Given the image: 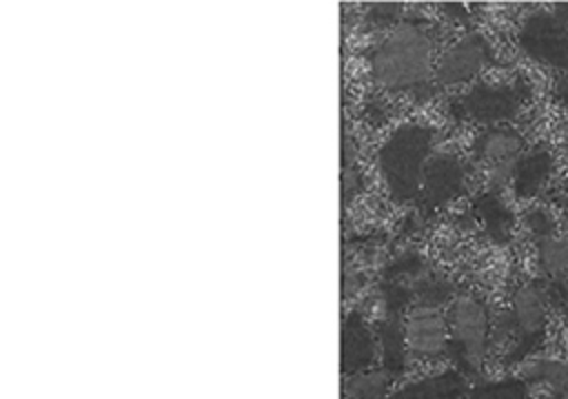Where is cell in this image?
Masks as SVG:
<instances>
[{
    "mask_svg": "<svg viewBox=\"0 0 568 399\" xmlns=\"http://www.w3.org/2000/svg\"><path fill=\"white\" fill-rule=\"evenodd\" d=\"M435 38L419 22H399L373 47L371 75L393 93H419L435 80Z\"/></svg>",
    "mask_w": 568,
    "mask_h": 399,
    "instance_id": "cell-1",
    "label": "cell"
},
{
    "mask_svg": "<svg viewBox=\"0 0 568 399\" xmlns=\"http://www.w3.org/2000/svg\"><path fill=\"white\" fill-rule=\"evenodd\" d=\"M435 129L422 122H406L393 129L377 149V168L388 195L399 202L419 197L424 168L435 153Z\"/></svg>",
    "mask_w": 568,
    "mask_h": 399,
    "instance_id": "cell-2",
    "label": "cell"
},
{
    "mask_svg": "<svg viewBox=\"0 0 568 399\" xmlns=\"http://www.w3.org/2000/svg\"><path fill=\"white\" fill-rule=\"evenodd\" d=\"M446 319L450 330L448 352L464 375L477 372L488 355L493 332V321L484 301L473 295H459L450 301Z\"/></svg>",
    "mask_w": 568,
    "mask_h": 399,
    "instance_id": "cell-3",
    "label": "cell"
},
{
    "mask_svg": "<svg viewBox=\"0 0 568 399\" xmlns=\"http://www.w3.org/2000/svg\"><path fill=\"white\" fill-rule=\"evenodd\" d=\"M548 288L537 282H526L513 293L508 313L515 326V341L506 355L510 364L526 361L539 348L548 324Z\"/></svg>",
    "mask_w": 568,
    "mask_h": 399,
    "instance_id": "cell-4",
    "label": "cell"
},
{
    "mask_svg": "<svg viewBox=\"0 0 568 399\" xmlns=\"http://www.w3.org/2000/svg\"><path fill=\"white\" fill-rule=\"evenodd\" d=\"M521 49L541 64L568 66V4L532 13L519 31Z\"/></svg>",
    "mask_w": 568,
    "mask_h": 399,
    "instance_id": "cell-5",
    "label": "cell"
},
{
    "mask_svg": "<svg viewBox=\"0 0 568 399\" xmlns=\"http://www.w3.org/2000/svg\"><path fill=\"white\" fill-rule=\"evenodd\" d=\"M493 60L488 40L473 31L448 44L435 62V82L439 86H459L477 78Z\"/></svg>",
    "mask_w": 568,
    "mask_h": 399,
    "instance_id": "cell-6",
    "label": "cell"
},
{
    "mask_svg": "<svg viewBox=\"0 0 568 399\" xmlns=\"http://www.w3.org/2000/svg\"><path fill=\"white\" fill-rule=\"evenodd\" d=\"M524 93L515 84H477L455 102V113L464 120H473L488 126L515 117L521 109Z\"/></svg>",
    "mask_w": 568,
    "mask_h": 399,
    "instance_id": "cell-7",
    "label": "cell"
},
{
    "mask_svg": "<svg viewBox=\"0 0 568 399\" xmlns=\"http://www.w3.org/2000/svg\"><path fill=\"white\" fill-rule=\"evenodd\" d=\"M473 153L490 166V184L501 186L513 180L515 164L524 155V137L515 129L488 126L475 137Z\"/></svg>",
    "mask_w": 568,
    "mask_h": 399,
    "instance_id": "cell-8",
    "label": "cell"
},
{
    "mask_svg": "<svg viewBox=\"0 0 568 399\" xmlns=\"http://www.w3.org/2000/svg\"><path fill=\"white\" fill-rule=\"evenodd\" d=\"M466 184V168L464 162L448 151H435L424 168L419 204L424 211L439 208L453 202Z\"/></svg>",
    "mask_w": 568,
    "mask_h": 399,
    "instance_id": "cell-9",
    "label": "cell"
},
{
    "mask_svg": "<svg viewBox=\"0 0 568 399\" xmlns=\"http://www.w3.org/2000/svg\"><path fill=\"white\" fill-rule=\"evenodd\" d=\"M406 346L413 357L437 359L450 348L448 319L437 308L417 306L404 319Z\"/></svg>",
    "mask_w": 568,
    "mask_h": 399,
    "instance_id": "cell-10",
    "label": "cell"
},
{
    "mask_svg": "<svg viewBox=\"0 0 568 399\" xmlns=\"http://www.w3.org/2000/svg\"><path fill=\"white\" fill-rule=\"evenodd\" d=\"M377 355V337L362 317V313L351 310L342 324V372L355 375L373 368Z\"/></svg>",
    "mask_w": 568,
    "mask_h": 399,
    "instance_id": "cell-11",
    "label": "cell"
},
{
    "mask_svg": "<svg viewBox=\"0 0 568 399\" xmlns=\"http://www.w3.org/2000/svg\"><path fill=\"white\" fill-rule=\"evenodd\" d=\"M468 390L470 388L466 383V375L457 368H446L413 379L390 390L382 399H462L468 395Z\"/></svg>",
    "mask_w": 568,
    "mask_h": 399,
    "instance_id": "cell-12",
    "label": "cell"
},
{
    "mask_svg": "<svg viewBox=\"0 0 568 399\" xmlns=\"http://www.w3.org/2000/svg\"><path fill=\"white\" fill-rule=\"evenodd\" d=\"M539 266L550 284V295L568 310V239L546 237L537 242Z\"/></svg>",
    "mask_w": 568,
    "mask_h": 399,
    "instance_id": "cell-13",
    "label": "cell"
},
{
    "mask_svg": "<svg viewBox=\"0 0 568 399\" xmlns=\"http://www.w3.org/2000/svg\"><path fill=\"white\" fill-rule=\"evenodd\" d=\"M377 348H379L382 368L390 375V379L399 377L410 355L406 346L404 321L399 319V315H384V319L377 326Z\"/></svg>",
    "mask_w": 568,
    "mask_h": 399,
    "instance_id": "cell-14",
    "label": "cell"
},
{
    "mask_svg": "<svg viewBox=\"0 0 568 399\" xmlns=\"http://www.w3.org/2000/svg\"><path fill=\"white\" fill-rule=\"evenodd\" d=\"M552 168V157L548 151H530L524 153L513 171V188L519 197H530L535 195L548 180Z\"/></svg>",
    "mask_w": 568,
    "mask_h": 399,
    "instance_id": "cell-15",
    "label": "cell"
},
{
    "mask_svg": "<svg viewBox=\"0 0 568 399\" xmlns=\"http://www.w3.org/2000/svg\"><path fill=\"white\" fill-rule=\"evenodd\" d=\"M519 377L526 383H541L552 395H559V397L568 392V361H561V359H550V357L526 359Z\"/></svg>",
    "mask_w": 568,
    "mask_h": 399,
    "instance_id": "cell-16",
    "label": "cell"
},
{
    "mask_svg": "<svg viewBox=\"0 0 568 399\" xmlns=\"http://www.w3.org/2000/svg\"><path fill=\"white\" fill-rule=\"evenodd\" d=\"M475 211H477V217L484 222L488 235L495 242L508 239L510 226H513V215H510L508 206L495 193L479 195L475 202Z\"/></svg>",
    "mask_w": 568,
    "mask_h": 399,
    "instance_id": "cell-17",
    "label": "cell"
},
{
    "mask_svg": "<svg viewBox=\"0 0 568 399\" xmlns=\"http://www.w3.org/2000/svg\"><path fill=\"white\" fill-rule=\"evenodd\" d=\"M390 375L384 368H368L355 375H348L344 381V390L353 399H382L388 395Z\"/></svg>",
    "mask_w": 568,
    "mask_h": 399,
    "instance_id": "cell-18",
    "label": "cell"
},
{
    "mask_svg": "<svg viewBox=\"0 0 568 399\" xmlns=\"http://www.w3.org/2000/svg\"><path fill=\"white\" fill-rule=\"evenodd\" d=\"M468 399H528V383L521 377L475 383Z\"/></svg>",
    "mask_w": 568,
    "mask_h": 399,
    "instance_id": "cell-19",
    "label": "cell"
},
{
    "mask_svg": "<svg viewBox=\"0 0 568 399\" xmlns=\"http://www.w3.org/2000/svg\"><path fill=\"white\" fill-rule=\"evenodd\" d=\"M368 24H373V29H395L402 22V9L399 4H375L368 9L366 16Z\"/></svg>",
    "mask_w": 568,
    "mask_h": 399,
    "instance_id": "cell-20",
    "label": "cell"
},
{
    "mask_svg": "<svg viewBox=\"0 0 568 399\" xmlns=\"http://www.w3.org/2000/svg\"><path fill=\"white\" fill-rule=\"evenodd\" d=\"M526 226H528V231L535 235L537 242H539V239H546V237H555V219H552V215H550L546 208H541V206L528 211V215H526Z\"/></svg>",
    "mask_w": 568,
    "mask_h": 399,
    "instance_id": "cell-21",
    "label": "cell"
},
{
    "mask_svg": "<svg viewBox=\"0 0 568 399\" xmlns=\"http://www.w3.org/2000/svg\"><path fill=\"white\" fill-rule=\"evenodd\" d=\"M559 95H561V98L568 102V80L561 84V89H559Z\"/></svg>",
    "mask_w": 568,
    "mask_h": 399,
    "instance_id": "cell-22",
    "label": "cell"
},
{
    "mask_svg": "<svg viewBox=\"0 0 568 399\" xmlns=\"http://www.w3.org/2000/svg\"><path fill=\"white\" fill-rule=\"evenodd\" d=\"M539 399H561L559 395H546V397H539Z\"/></svg>",
    "mask_w": 568,
    "mask_h": 399,
    "instance_id": "cell-23",
    "label": "cell"
}]
</instances>
